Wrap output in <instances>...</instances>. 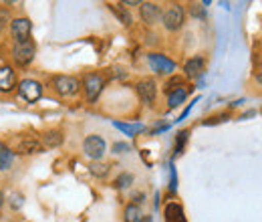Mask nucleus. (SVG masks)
Listing matches in <instances>:
<instances>
[{
	"label": "nucleus",
	"mask_w": 262,
	"mask_h": 222,
	"mask_svg": "<svg viewBox=\"0 0 262 222\" xmlns=\"http://www.w3.org/2000/svg\"><path fill=\"white\" fill-rule=\"evenodd\" d=\"M184 21H186V12L182 4H169L162 12V23L167 31H180L184 27Z\"/></svg>",
	"instance_id": "f257e3e1"
},
{
	"label": "nucleus",
	"mask_w": 262,
	"mask_h": 222,
	"mask_svg": "<svg viewBox=\"0 0 262 222\" xmlns=\"http://www.w3.org/2000/svg\"><path fill=\"white\" fill-rule=\"evenodd\" d=\"M34 55H36V47H34L33 38H29L25 43H14V47H12V59L18 67L31 65Z\"/></svg>",
	"instance_id": "f03ea898"
},
{
	"label": "nucleus",
	"mask_w": 262,
	"mask_h": 222,
	"mask_svg": "<svg viewBox=\"0 0 262 222\" xmlns=\"http://www.w3.org/2000/svg\"><path fill=\"white\" fill-rule=\"evenodd\" d=\"M103 87H105V77L103 75H99V73H87L83 77V89H85V95H87V99L91 103H95L99 99Z\"/></svg>",
	"instance_id": "7ed1b4c3"
},
{
	"label": "nucleus",
	"mask_w": 262,
	"mask_h": 222,
	"mask_svg": "<svg viewBox=\"0 0 262 222\" xmlns=\"http://www.w3.org/2000/svg\"><path fill=\"white\" fill-rule=\"evenodd\" d=\"M53 87H55V91H57L59 95L71 97L81 89V83H79L77 77H71V75H57V77L53 79Z\"/></svg>",
	"instance_id": "20e7f679"
},
{
	"label": "nucleus",
	"mask_w": 262,
	"mask_h": 222,
	"mask_svg": "<svg viewBox=\"0 0 262 222\" xmlns=\"http://www.w3.org/2000/svg\"><path fill=\"white\" fill-rule=\"evenodd\" d=\"M105 150H107V146H105V139L101 137V135H89V137H85V142H83V152H85V156L87 158H91L93 162H99V159L105 156Z\"/></svg>",
	"instance_id": "39448f33"
},
{
	"label": "nucleus",
	"mask_w": 262,
	"mask_h": 222,
	"mask_svg": "<svg viewBox=\"0 0 262 222\" xmlns=\"http://www.w3.org/2000/svg\"><path fill=\"white\" fill-rule=\"evenodd\" d=\"M18 95L23 101H27V103H36L40 95H42V85L38 83V81H34V79H25V81H20L18 83Z\"/></svg>",
	"instance_id": "423d86ee"
},
{
	"label": "nucleus",
	"mask_w": 262,
	"mask_h": 222,
	"mask_svg": "<svg viewBox=\"0 0 262 222\" xmlns=\"http://www.w3.org/2000/svg\"><path fill=\"white\" fill-rule=\"evenodd\" d=\"M147 61H149V67L158 75H173V71H176V63L171 59H167L165 55H162V53H149Z\"/></svg>",
	"instance_id": "0eeeda50"
},
{
	"label": "nucleus",
	"mask_w": 262,
	"mask_h": 222,
	"mask_svg": "<svg viewBox=\"0 0 262 222\" xmlns=\"http://www.w3.org/2000/svg\"><path fill=\"white\" fill-rule=\"evenodd\" d=\"M18 87V79H16V71L10 65H2L0 67V93H12Z\"/></svg>",
	"instance_id": "6e6552de"
},
{
	"label": "nucleus",
	"mask_w": 262,
	"mask_h": 222,
	"mask_svg": "<svg viewBox=\"0 0 262 222\" xmlns=\"http://www.w3.org/2000/svg\"><path fill=\"white\" fill-rule=\"evenodd\" d=\"M31 32H33V25L29 18H14L10 23V34L16 43H25L31 38Z\"/></svg>",
	"instance_id": "1a4fd4ad"
},
{
	"label": "nucleus",
	"mask_w": 262,
	"mask_h": 222,
	"mask_svg": "<svg viewBox=\"0 0 262 222\" xmlns=\"http://www.w3.org/2000/svg\"><path fill=\"white\" fill-rule=\"evenodd\" d=\"M137 93L141 97V101L145 105H154L156 103V97H158V85L154 79H141L137 83Z\"/></svg>",
	"instance_id": "9d476101"
},
{
	"label": "nucleus",
	"mask_w": 262,
	"mask_h": 222,
	"mask_svg": "<svg viewBox=\"0 0 262 222\" xmlns=\"http://www.w3.org/2000/svg\"><path fill=\"white\" fill-rule=\"evenodd\" d=\"M141 8V18H143V23L145 25H156L158 21H160V16H162V10H160V6L156 4V2H141L139 4Z\"/></svg>",
	"instance_id": "9b49d317"
},
{
	"label": "nucleus",
	"mask_w": 262,
	"mask_h": 222,
	"mask_svg": "<svg viewBox=\"0 0 262 222\" xmlns=\"http://www.w3.org/2000/svg\"><path fill=\"white\" fill-rule=\"evenodd\" d=\"M204 59L202 57H192V59H188L186 65H184V73H186V77H190V79H196L200 77L202 73H204Z\"/></svg>",
	"instance_id": "f8f14e48"
},
{
	"label": "nucleus",
	"mask_w": 262,
	"mask_h": 222,
	"mask_svg": "<svg viewBox=\"0 0 262 222\" xmlns=\"http://www.w3.org/2000/svg\"><path fill=\"white\" fill-rule=\"evenodd\" d=\"M165 222H186V216H184V208L176 202H169L164 210Z\"/></svg>",
	"instance_id": "ddd939ff"
},
{
	"label": "nucleus",
	"mask_w": 262,
	"mask_h": 222,
	"mask_svg": "<svg viewBox=\"0 0 262 222\" xmlns=\"http://www.w3.org/2000/svg\"><path fill=\"white\" fill-rule=\"evenodd\" d=\"M12 162H14V152H12L6 144L0 142V170H4V172L10 170Z\"/></svg>",
	"instance_id": "4468645a"
},
{
	"label": "nucleus",
	"mask_w": 262,
	"mask_h": 222,
	"mask_svg": "<svg viewBox=\"0 0 262 222\" xmlns=\"http://www.w3.org/2000/svg\"><path fill=\"white\" fill-rule=\"evenodd\" d=\"M63 144V133L57 131V129H51L42 135V146L45 148H59Z\"/></svg>",
	"instance_id": "2eb2a0df"
},
{
	"label": "nucleus",
	"mask_w": 262,
	"mask_h": 222,
	"mask_svg": "<svg viewBox=\"0 0 262 222\" xmlns=\"http://www.w3.org/2000/svg\"><path fill=\"white\" fill-rule=\"evenodd\" d=\"M123 220L125 222H141L143 220V212L137 204H127L125 212H123Z\"/></svg>",
	"instance_id": "dca6fc26"
},
{
	"label": "nucleus",
	"mask_w": 262,
	"mask_h": 222,
	"mask_svg": "<svg viewBox=\"0 0 262 222\" xmlns=\"http://www.w3.org/2000/svg\"><path fill=\"white\" fill-rule=\"evenodd\" d=\"M18 152H20V154L31 156V154H38V152H42V146H40V142H36V139H25V142H20Z\"/></svg>",
	"instance_id": "f3484780"
},
{
	"label": "nucleus",
	"mask_w": 262,
	"mask_h": 222,
	"mask_svg": "<svg viewBox=\"0 0 262 222\" xmlns=\"http://www.w3.org/2000/svg\"><path fill=\"white\" fill-rule=\"evenodd\" d=\"M186 97H188V89H176V91H171V93H167V105L173 109V107H178V105H182L184 101H186Z\"/></svg>",
	"instance_id": "a211bd4d"
},
{
	"label": "nucleus",
	"mask_w": 262,
	"mask_h": 222,
	"mask_svg": "<svg viewBox=\"0 0 262 222\" xmlns=\"http://www.w3.org/2000/svg\"><path fill=\"white\" fill-rule=\"evenodd\" d=\"M115 127L117 129H121L125 135H129V137H135L139 131H143V126L141 124H121V122H115Z\"/></svg>",
	"instance_id": "6ab92c4d"
},
{
	"label": "nucleus",
	"mask_w": 262,
	"mask_h": 222,
	"mask_svg": "<svg viewBox=\"0 0 262 222\" xmlns=\"http://www.w3.org/2000/svg\"><path fill=\"white\" fill-rule=\"evenodd\" d=\"M111 10L117 14V18L125 25V27H129L131 25V14L127 12V8L125 6H121V4H111Z\"/></svg>",
	"instance_id": "aec40b11"
},
{
	"label": "nucleus",
	"mask_w": 262,
	"mask_h": 222,
	"mask_svg": "<svg viewBox=\"0 0 262 222\" xmlns=\"http://www.w3.org/2000/svg\"><path fill=\"white\" fill-rule=\"evenodd\" d=\"M89 172L95 176V178H105L109 174V166L107 164H101V162H93L89 166Z\"/></svg>",
	"instance_id": "412c9836"
},
{
	"label": "nucleus",
	"mask_w": 262,
	"mask_h": 222,
	"mask_svg": "<svg viewBox=\"0 0 262 222\" xmlns=\"http://www.w3.org/2000/svg\"><path fill=\"white\" fill-rule=\"evenodd\" d=\"M184 87V79L182 77H173V79H169L167 83H165V91L167 93H171V91H176V89H182Z\"/></svg>",
	"instance_id": "4be33fe9"
},
{
	"label": "nucleus",
	"mask_w": 262,
	"mask_h": 222,
	"mask_svg": "<svg viewBox=\"0 0 262 222\" xmlns=\"http://www.w3.org/2000/svg\"><path fill=\"white\" fill-rule=\"evenodd\" d=\"M131 182H133V176H131V174H121V176L115 180V188H127Z\"/></svg>",
	"instance_id": "5701e85b"
},
{
	"label": "nucleus",
	"mask_w": 262,
	"mask_h": 222,
	"mask_svg": "<svg viewBox=\"0 0 262 222\" xmlns=\"http://www.w3.org/2000/svg\"><path fill=\"white\" fill-rule=\"evenodd\" d=\"M186 139H188V131H180L178 133V144H176V154H182V148H184Z\"/></svg>",
	"instance_id": "b1692460"
},
{
	"label": "nucleus",
	"mask_w": 262,
	"mask_h": 222,
	"mask_svg": "<svg viewBox=\"0 0 262 222\" xmlns=\"http://www.w3.org/2000/svg\"><path fill=\"white\" fill-rule=\"evenodd\" d=\"M8 18H10V14H8V10L6 8H0V29L8 23Z\"/></svg>",
	"instance_id": "393cba45"
},
{
	"label": "nucleus",
	"mask_w": 262,
	"mask_h": 222,
	"mask_svg": "<svg viewBox=\"0 0 262 222\" xmlns=\"http://www.w3.org/2000/svg\"><path fill=\"white\" fill-rule=\"evenodd\" d=\"M113 152H115V154H121V152H129V146H127V144H115V146H113Z\"/></svg>",
	"instance_id": "a878e982"
},
{
	"label": "nucleus",
	"mask_w": 262,
	"mask_h": 222,
	"mask_svg": "<svg viewBox=\"0 0 262 222\" xmlns=\"http://www.w3.org/2000/svg\"><path fill=\"white\" fill-rule=\"evenodd\" d=\"M141 2H137V0H123L121 2V6H139Z\"/></svg>",
	"instance_id": "bb28decb"
},
{
	"label": "nucleus",
	"mask_w": 262,
	"mask_h": 222,
	"mask_svg": "<svg viewBox=\"0 0 262 222\" xmlns=\"http://www.w3.org/2000/svg\"><path fill=\"white\" fill-rule=\"evenodd\" d=\"M2 204H4V194L0 192V208H2Z\"/></svg>",
	"instance_id": "cd10ccee"
},
{
	"label": "nucleus",
	"mask_w": 262,
	"mask_h": 222,
	"mask_svg": "<svg viewBox=\"0 0 262 222\" xmlns=\"http://www.w3.org/2000/svg\"><path fill=\"white\" fill-rule=\"evenodd\" d=\"M141 222H154V220H151V216H143V220Z\"/></svg>",
	"instance_id": "c85d7f7f"
},
{
	"label": "nucleus",
	"mask_w": 262,
	"mask_h": 222,
	"mask_svg": "<svg viewBox=\"0 0 262 222\" xmlns=\"http://www.w3.org/2000/svg\"><path fill=\"white\" fill-rule=\"evenodd\" d=\"M258 81L262 83V69H260V73H258Z\"/></svg>",
	"instance_id": "c756f323"
}]
</instances>
